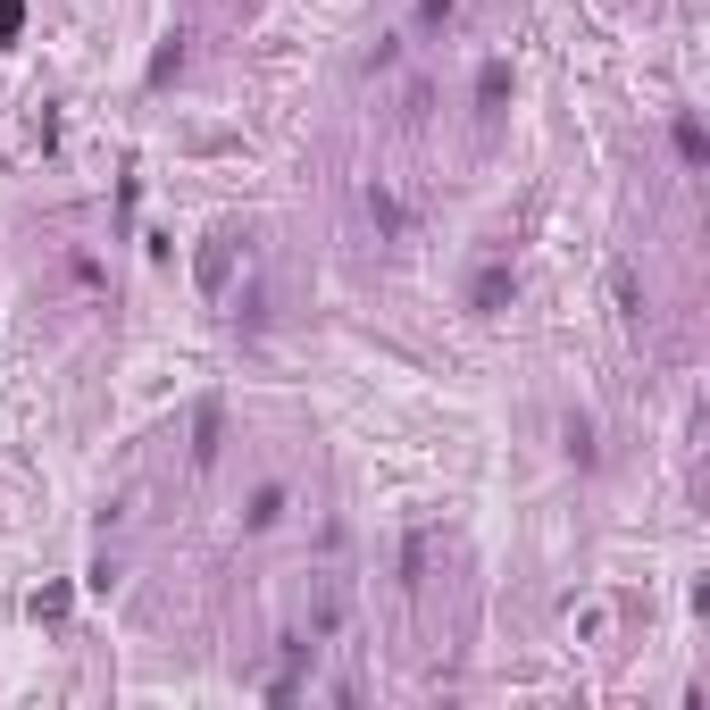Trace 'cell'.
<instances>
[{
	"label": "cell",
	"mask_w": 710,
	"mask_h": 710,
	"mask_svg": "<svg viewBox=\"0 0 710 710\" xmlns=\"http://www.w3.org/2000/svg\"><path fill=\"white\" fill-rule=\"evenodd\" d=\"M226 276H234V234H209V251H201V284H209V293H226Z\"/></svg>",
	"instance_id": "obj_1"
},
{
	"label": "cell",
	"mask_w": 710,
	"mask_h": 710,
	"mask_svg": "<svg viewBox=\"0 0 710 710\" xmlns=\"http://www.w3.org/2000/svg\"><path fill=\"white\" fill-rule=\"evenodd\" d=\"M502 301H510V276L485 268V276H477V310H502Z\"/></svg>",
	"instance_id": "obj_2"
},
{
	"label": "cell",
	"mask_w": 710,
	"mask_h": 710,
	"mask_svg": "<svg viewBox=\"0 0 710 710\" xmlns=\"http://www.w3.org/2000/svg\"><path fill=\"white\" fill-rule=\"evenodd\" d=\"M677 151H685V168H702V126L694 117H677Z\"/></svg>",
	"instance_id": "obj_3"
},
{
	"label": "cell",
	"mask_w": 710,
	"mask_h": 710,
	"mask_svg": "<svg viewBox=\"0 0 710 710\" xmlns=\"http://www.w3.org/2000/svg\"><path fill=\"white\" fill-rule=\"evenodd\" d=\"M9 26H17V0H0V34H9Z\"/></svg>",
	"instance_id": "obj_4"
}]
</instances>
